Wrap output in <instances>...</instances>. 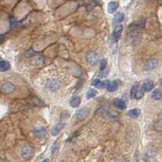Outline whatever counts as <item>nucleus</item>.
<instances>
[{
  "mask_svg": "<svg viewBox=\"0 0 162 162\" xmlns=\"http://www.w3.org/2000/svg\"><path fill=\"white\" fill-rule=\"evenodd\" d=\"M34 153L33 148L32 146H30L29 144H24L23 146H21L20 148V156L22 158H24V160H29L33 157Z\"/></svg>",
  "mask_w": 162,
  "mask_h": 162,
  "instance_id": "1",
  "label": "nucleus"
},
{
  "mask_svg": "<svg viewBox=\"0 0 162 162\" xmlns=\"http://www.w3.org/2000/svg\"><path fill=\"white\" fill-rule=\"evenodd\" d=\"M15 89V85L11 83V82H7L3 84V86L1 87V92L5 94H10V93H12Z\"/></svg>",
  "mask_w": 162,
  "mask_h": 162,
  "instance_id": "2",
  "label": "nucleus"
},
{
  "mask_svg": "<svg viewBox=\"0 0 162 162\" xmlns=\"http://www.w3.org/2000/svg\"><path fill=\"white\" fill-rule=\"evenodd\" d=\"M157 60H156V59H150L143 66V70L145 72H151V71H153L154 69H156L157 67Z\"/></svg>",
  "mask_w": 162,
  "mask_h": 162,
  "instance_id": "3",
  "label": "nucleus"
},
{
  "mask_svg": "<svg viewBox=\"0 0 162 162\" xmlns=\"http://www.w3.org/2000/svg\"><path fill=\"white\" fill-rule=\"evenodd\" d=\"M86 59L90 65H95L98 62V57L94 52H88L86 54Z\"/></svg>",
  "mask_w": 162,
  "mask_h": 162,
  "instance_id": "4",
  "label": "nucleus"
},
{
  "mask_svg": "<svg viewBox=\"0 0 162 162\" xmlns=\"http://www.w3.org/2000/svg\"><path fill=\"white\" fill-rule=\"evenodd\" d=\"M144 92L142 85L139 84H136V90H135V98L134 99H141L144 96Z\"/></svg>",
  "mask_w": 162,
  "mask_h": 162,
  "instance_id": "5",
  "label": "nucleus"
},
{
  "mask_svg": "<svg viewBox=\"0 0 162 162\" xmlns=\"http://www.w3.org/2000/svg\"><path fill=\"white\" fill-rule=\"evenodd\" d=\"M89 111L87 108H81L76 112V117L78 119H84L88 115Z\"/></svg>",
  "mask_w": 162,
  "mask_h": 162,
  "instance_id": "6",
  "label": "nucleus"
},
{
  "mask_svg": "<svg viewBox=\"0 0 162 162\" xmlns=\"http://www.w3.org/2000/svg\"><path fill=\"white\" fill-rule=\"evenodd\" d=\"M123 24H119V25H117L115 27V29H114V37L116 40H118L122 36L123 33Z\"/></svg>",
  "mask_w": 162,
  "mask_h": 162,
  "instance_id": "7",
  "label": "nucleus"
},
{
  "mask_svg": "<svg viewBox=\"0 0 162 162\" xmlns=\"http://www.w3.org/2000/svg\"><path fill=\"white\" fill-rule=\"evenodd\" d=\"M64 127H65V124L64 123L56 124L52 128L51 134H52L53 136H56V135H58V134L60 133V131H62V129L64 128Z\"/></svg>",
  "mask_w": 162,
  "mask_h": 162,
  "instance_id": "8",
  "label": "nucleus"
},
{
  "mask_svg": "<svg viewBox=\"0 0 162 162\" xmlns=\"http://www.w3.org/2000/svg\"><path fill=\"white\" fill-rule=\"evenodd\" d=\"M107 83L108 82L101 81L99 79H95L92 82V84L93 86H95L96 88H106Z\"/></svg>",
  "mask_w": 162,
  "mask_h": 162,
  "instance_id": "9",
  "label": "nucleus"
},
{
  "mask_svg": "<svg viewBox=\"0 0 162 162\" xmlns=\"http://www.w3.org/2000/svg\"><path fill=\"white\" fill-rule=\"evenodd\" d=\"M118 82L116 80L112 81V82H108L107 83V85H106V89L110 92H113L118 89Z\"/></svg>",
  "mask_w": 162,
  "mask_h": 162,
  "instance_id": "10",
  "label": "nucleus"
},
{
  "mask_svg": "<svg viewBox=\"0 0 162 162\" xmlns=\"http://www.w3.org/2000/svg\"><path fill=\"white\" fill-rule=\"evenodd\" d=\"M141 114V110L138 109V108H135L132 110H129L127 112V115L129 117L132 118H137Z\"/></svg>",
  "mask_w": 162,
  "mask_h": 162,
  "instance_id": "11",
  "label": "nucleus"
},
{
  "mask_svg": "<svg viewBox=\"0 0 162 162\" xmlns=\"http://www.w3.org/2000/svg\"><path fill=\"white\" fill-rule=\"evenodd\" d=\"M142 87H143V90L145 92H150V91H152L154 88L155 84L153 83V81H146V82L143 83Z\"/></svg>",
  "mask_w": 162,
  "mask_h": 162,
  "instance_id": "12",
  "label": "nucleus"
},
{
  "mask_svg": "<svg viewBox=\"0 0 162 162\" xmlns=\"http://www.w3.org/2000/svg\"><path fill=\"white\" fill-rule=\"evenodd\" d=\"M33 133L35 134V135H36V136L42 138V137H44V136L46 135V130L45 127H38V128L35 129V130L33 131Z\"/></svg>",
  "mask_w": 162,
  "mask_h": 162,
  "instance_id": "13",
  "label": "nucleus"
},
{
  "mask_svg": "<svg viewBox=\"0 0 162 162\" xmlns=\"http://www.w3.org/2000/svg\"><path fill=\"white\" fill-rule=\"evenodd\" d=\"M81 103V98L80 96H76L74 98H72L70 101V105L73 108H78Z\"/></svg>",
  "mask_w": 162,
  "mask_h": 162,
  "instance_id": "14",
  "label": "nucleus"
},
{
  "mask_svg": "<svg viewBox=\"0 0 162 162\" xmlns=\"http://www.w3.org/2000/svg\"><path fill=\"white\" fill-rule=\"evenodd\" d=\"M114 105L119 110H125L127 105H126V102L123 100H121V99H116L114 100Z\"/></svg>",
  "mask_w": 162,
  "mask_h": 162,
  "instance_id": "15",
  "label": "nucleus"
},
{
  "mask_svg": "<svg viewBox=\"0 0 162 162\" xmlns=\"http://www.w3.org/2000/svg\"><path fill=\"white\" fill-rule=\"evenodd\" d=\"M118 7V3L116 2H110L108 4V11L109 13H114L115 12Z\"/></svg>",
  "mask_w": 162,
  "mask_h": 162,
  "instance_id": "16",
  "label": "nucleus"
},
{
  "mask_svg": "<svg viewBox=\"0 0 162 162\" xmlns=\"http://www.w3.org/2000/svg\"><path fill=\"white\" fill-rule=\"evenodd\" d=\"M10 63L4 60H1L0 59V72H7V70H9Z\"/></svg>",
  "mask_w": 162,
  "mask_h": 162,
  "instance_id": "17",
  "label": "nucleus"
},
{
  "mask_svg": "<svg viewBox=\"0 0 162 162\" xmlns=\"http://www.w3.org/2000/svg\"><path fill=\"white\" fill-rule=\"evenodd\" d=\"M152 97H153L154 100H160L161 99V91L159 88H157L153 91V93H152Z\"/></svg>",
  "mask_w": 162,
  "mask_h": 162,
  "instance_id": "18",
  "label": "nucleus"
},
{
  "mask_svg": "<svg viewBox=\"0 0 162 162\" xmlns=\"http://www.w3.org/2000/svg\"><path fill=\"white\" fill-rule=\"evenodd\" d=\"M124 19V14L122 12H118L117 14L115 15L114 17V23H120L122 22Z\"/></svg>",
  "mask_w": 162,
  "mask_h": 162,
  "instance_id": "19",
  "label": "nucleus"
},
{
  "mask_svg": "<svg viewBox=\"0 0 162 162\" xmlns=\"http://www.w3.org/2000/svg\"><path fill=\"white\" fill-rule=\"evenodd\" d=\"M96 91L95 89H89L87 92V97L88 99H91V98H93L96 96Z\"/></svg>",
  "mask_w": 162,
  "mask_h": 162,
  "instance_id": "20",
  "label": "nucleus"
},
{
  "mask_svg": "<svg viewBox=\"0 0 162 162\" xmlns=\"http://www.w3.org/2000/svg\"><path fill=\"white\" fill-rule=\"evenodd\" d=\"M156 154H157V150H156V148H150L148 151H147V155H148L149 157H155Z\"/></svg>",
  "mask_w": 162,
  "mask_h": 162,
  "instance_id": "21",
  "label": "nucleus"
},
{
  "mask_svg": "<svg viewBox=\"0 0 162 162\" xmlns=\"http://www.w3.org/2000/svg\"><path fill=\"white\" fill-rule=\"evenodd\" d=\"M161 127H162L161 120L160 119L155 123V124H154V129H155L156 131H159V132H161Z\"/></svg>",
  "mask_w": 162,
  "mask_h": 162,
  "instance_id": "22",
  "label": "nucleus"
},
{
  "mask_svg": "<svg viewBox=\"0 0 162 162\" xmlns=\"http://www.w3.org/2000/svg\"><path fill=\"white\" fill-rule=\"evenodd\" d=\"M100 71H104L105 68H106V66H107V61H106V59L105 58H103V59H101L100 60Z\"/></svg>",
  "mask_w": 162,
  "mask_h": 162,
  "instance_id": "23",
  "label": "nucleus"
},
{
  "mask_svg": "<svg viewBox=\"0 0 162 162\" xmlns=\"http://www.w3.org/2000/svg\"><path fill=\"white\" fill-rule=\"evenodd\" d=\"M58 149V147H57V143H55L54 144V146L52 147V153H54L56 150Z\"/></svg>",
  "mask_w": 162,
  "mask_h": 162,
  "instance_id": "24",
  "label": "nucleus"
},
{
  "mask_svg": "<svg viewBox=\"0 0 162 162\" xmlns=\"http://www.w3.org/2000/svg\"><path fill=\"white\" fill-rule=\"evenodd\" d=\"M4 39H5L4 36H2V35H0V44L3 42V41H4Z\"/></svg>",
  "mask_w": 162,
  "mask_h": 162,
  "instance_id": "25",
  "label": "nucleus"
},
{
  "mask_svg": "<svg viewBox=\"0 0 162 162\" xmlns=\"http://www.w3.org/2000/svg\"><path fill=\"white\" fill-rule=\"evenodd\" d=\"M0 59H1V58H0Z\"/></svg>",
  "mask_w": 162,
  "mask_h": 162,
  "instance_id": "26",
  "label": "nucleus"
}]
</instances>
